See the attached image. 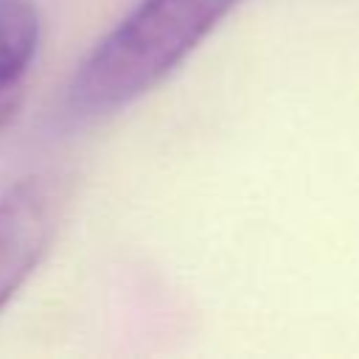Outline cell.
<instances>
[{
  "label": "cell",
  "instance_id": "cell-1",
  "mask_svg": "<svg viewBox=\"0 0 359 359\" xmlns=\"http://www.w3.org/2000/svg\"><path fill=\"white\" fill-rule=\"evenodd\" d=\"M241 0H140L79 62L65 107L76 121L109 118L160 87Z\"/></svg>",
  "mask_w": 359,
  "mask_h": 359
},
{
  "label": "cell",
  "instance_id": "cell-2",
  "mask_svg": "<svg viewBox=\"0 0 359 359\" xmlns=\"http://www.w3.org/2000/svg\"><path fill=\"white\" fill-rule=\"evenodd\" d=\"M59 210L62 194L53 177L28 174L0 191V311L50 250Z\"/></svg>",
  "mask_w": 359,
  "mask_h": 359
},
{
  "label": "cell",
  "instance_id": "cell-3",
  "mask_svg": "<svg viewBox=\"0 0 359 359\" xmlns=\"http://www.w3.org/2000/svg\"><path fill=\"white\" fill-rule=\"evenodd\" d=\"M39 39V6L34 0H0V132L20 115L25 76L36 59Z\"/></svg>",
  "mask_w": 359,
  "mask_h": 359
}]
</instances>
